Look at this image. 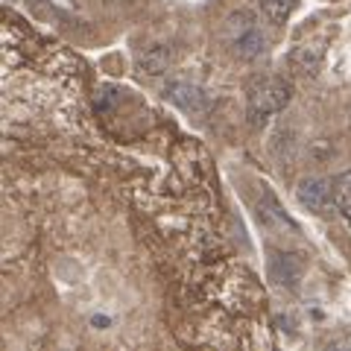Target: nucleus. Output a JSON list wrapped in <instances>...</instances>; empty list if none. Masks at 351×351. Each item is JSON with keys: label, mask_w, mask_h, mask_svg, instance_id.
<instances>
[{"label": "nucleus", "mask_w": 351, "mask_h": 351, "mask_svg": "<svg viewBox=\"0 0 351 351\" xmlns=\"http://www.w3.org/2000/svg\"><path fill=\"white\" fill-rule=\"evenodd\" d=\"M293 97V85L287 80H281V76H267V80H261L252 85L249 91V120L252 126H263L267 123L269 114L276 112H284Z\"/></svg>", "instance_id": "f257e3e1"}, {"label": "nucleus", "mask_w": 351, "mask_h": 351, "mask_svg": "<svg viewBox=\"0 0 351 351\" xmlns=\"http://www.w3.org/2000/svg\"><path fill=\"white\" fill-rule=\"evenodd\" d=\"M170 100L184 108V112H205L208 108V94L202 88L188 85V82H179V85H170Z\"/></svg>", "instance_id": "f03ea898"}, {"label": "nucleus", "mask_w": 351, "mask_h": 351, "mask_svg": "<svg viewBox=\"0 0 351 351\" xmlns=\"http://www.w3.org/2000/svg\"><path fill=\"white\" fill-rule=\"evenodd\" d=\"M299 202L307 208V211H313V214H319L325 202H328V196H331V184L322 182V179H307L299 184Z\"/></svg>", "instance_id": "7ed1b4c3"}, {"label": "nucleus", "mask_w": 351, "mask_h": 351, "mask_svg": "<svg viewBox=\"0 0 351 351\" xmlns=\"http://www.w3.org/2000/svg\"><path fill=\"white\" fill-rule=\"evenodd\" d=\"M290 68L299 71L302 76H316L322 68V47H295L290 53Z\"/></svg>", "instance_id": "20e7f679"}, {"label": "nucleus", "mask_w": 351, "mask_h": 351, "mask_svg": "<svg viewBox=\"0 0 351 351\" xmlns=\"http://www.w3.org/2000/svg\"><path fill=\"white\" fill-rule=\"evenodd\" d=\"M331 199L337 205V211L346 217V223L351 226V170L334 176L331 182Z\"/></svg>", "instance_id": "39448f33"}, {"label": "nucleus", "mask_w": 351, "mask_h": 351, "mask_svg": "<svg viewBox=\"0 0 351 351\" xmlns=\"http://www.w3.org/2000/svg\"><path fill=\"white\" fill-rule=\"evenodd\" d=\"M263 44H267V38H263L258 29H246L243 36H237L234 53L240 59H255V56H261V53H263Z\"/></svg>", "instance_id": "423d86ee"}, {"label": "nucleus", "mask_w": 351, "mask_h": 351, "mask_svg": "<svg viewBox=\"0 0 351 351\" xmlns=\"http://www.w3.org/2000/svg\"><path fill=\"white\" fill-rule=\"evenodd\" d=\"M261 3V12L267 15L272 24H284L290 15H293V9L299 6V0H258Z\"/></svg>", "instance_id": "0eeeda50"}, {"label": "nucleus", "mask_w": 351, "mask_h": 351, "mask_svg": "<svg viewBox=\"0 0 351 351\" xmlns=\"http://www.w3.org/2000/svg\"><path fill=\"white\" fill-rule=\"evenodd\" d=\"M167 64H170V47H164V44H158V47H152L144 59H141V68H144L147 73H161V71H167Z\"/></svg>", "instance_id": "6e6552de"}]
</instances>
